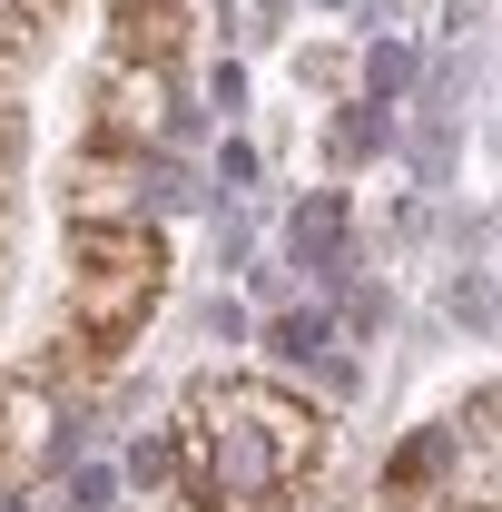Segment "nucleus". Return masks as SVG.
<instances>
[{"instance_id": "1", "label": "nucleus", "mask_w": 502, "mask_h": 512, "mask_svg": "<svg viewBox=\"0 0 502 512\" xmlns=\"http://www.w3.org/2000/svg\"><path fill=\"white\" fill-rule=\"evenodd\" d=\"M325 453V414L266 375H197L168 424V483L197 512H286Z\"/></svg>"}, {"instance_id": "2", "label": "nucleus", "mask_w": 502, "mask_h": 512, "mask_svg": "<svg viewBox=\"0 0 502 512\" xmlns=\"http://www.w3.org/2000/svg\"><path fill=\"white\" fill-rule=\"evenodd\" d=\"M158 296H168V247L148 217H79L69 227V325L99 365L138 345Z\"/></svg>"}, {"instance_id": "3", "label": "nucleus", "mask_w": 502, "mask_h": 512, "mask_svg": "<svg viewBox=\"0 0 502 512\" xmlns=\"http://www.w3.org/2000/svg\"><path fill=\"white\" fill-rule=\"evenodd\" d=\"M109 40L128 69H178L188 50V0H109Z\"/></svg>"}, {"instance_id": "4", "label": "nucleus", "mask_w": 502, "mask_h": 512, "mask_svg": "<svg viewBox=\"0 0 502 512\" xmlns=\"http://www.w3.org/2000/svg\"><path fill=\"white\" fill-rule=\"evenodd\" d=\"M286 256H296L306 276H325V286L355 266V217H345V197H335V188H315L306 207L286 217Z\"/></svg>"}, {"instance_id": "5", "label": "nucleus", "mask_w": 502, "mask_h": 512, "mask_svg": "<svg viewBox=\"0 0 502 512\" xmlns=\"http://www.w3.org/2000/svg\"><path fill=\"white\" fill-rule=\"evenodd\" d=\"M266 345H276L286 365H325V384H355V365H345V355H325V345H335V325L315 316V306H286V316L266 325Z\"/></svg>"}, {"instance_id": "6", "label": "nucleus", "mask_w": 502, "mask_h": 512, "mask_svg": "<svg viewBox=\"0 0 502 512\" xmlns=\"http://www.w3.org/2000/svg\"><path fill=\"white\" fill-rule=\"evenodd\" d=\"M40 50H50V30H40V20H20V10L0 0V119H20V89H30Z\"/></svg>"}, {"instance_id": "7", "label": "nucleus", "mask_w": 502, "mask_h": 512, "mask_svg": "<svg viewBox=\"0 0 502 512\" xmlns=\"http://www.w3.org/2000/svg\"><path fill=\"white\" fill-rule=\"evenodd\" d=\"M384 512H493V493H443V473H424V483H384Z\"/></svg>"}, {"instance_id": "8", "label": "nucleus", "mask_w": 502, "mask_h": 512, "mask_svg": "<svg viewBox=\"0 0 502 512\" xmlns=\"http://www.w3.org/2000/svg\"><path fill=\"white\" fill-rule=\"evenodd\" d=\"M365 79H375V109H394V99L414 89V50H404V40H384L375 60H365Z\"/></svg>"}, {"instance_id": "9", "label": "nucleus", "mask_w": 502, "mask_h": 512, "mask_svg": "<svg viewBox=\"0 0 502 512\" xmlns=\"http://www.w3.org/2000/svg\"><path fill=\"white\" fill-rule=\"evenodd\" d=\"M109 493H119L109 463H79V473H69V512H109Z\"/></svg>"}, {"instance_id": "10", "label": "nucleus", "mask_w": 502, "mask_h": 512, "mask_svg": "<svg viewBox=\"0 0 502 512\" xmlns=\"http://www.w3.org/2000/svg\"><path fill=\"white\" fill-rule=\"evenodd\" d=\"M375 138H384V119H375V109H355V119L335 128V158H365V148H375Z\"/></svg>"}, {"instance_id": "11", "label": "nucleus", "mask_w": 502, "mask_h": 512, "mask_svg": "<svg viewBox=\"0 0 502 512\" xmlns=\"http://www.w3.org/2000/svg\"><path fill=\"white\" fill-rule=\"evenodd\" d=\"M128 483H168V434H148V444L128 453Z\"/></svg>"}, {"instance_id": "12", "label": "nucleus", "mask_w": 502, "mask_h": 512, "mask_svg": "<svg viewBox=\"0 0 502 512\" xmlns=\"http://www.w3.org/2000/svg\"><path fill=\"white\" fill-rule=\"evenodd\" d=\"M345 325H355V335H375V325H384V296H375V286H355V296H345Z\"/></svg>"}, {"instance_id": "13", "label": "nucleus", "mask_w": 502, "mask_h": 512, "mask_svg": "<svg viewBox=\"0 0 502 512\" xmlns=\"http://www.w3.org/2000/svg\"><path fill=\"white\" fill-rule=\"evenodd\" d=\"M453 316H473V325H493V296H483V276H463V286H453Z\"/></svg>"}, {"instance_id": "14", "label": "nucleus", "mask_w": 502, "mask_h": 512, "mask_svg": "<svg viewBox=\"0 0 502 512\" xmlns=\"http://www.w3.org/2000/svg\"><path fill=\"white\" fill-rule=\"evenodd\" d=\"M217 178H227V188H247V178H256V148H247V138H227V158H217Z\"/></svg>"}, {"instance_id": "15", "label": "nucleus", "mask_w": 502, "mask_h": 512, "mask_svg": "<svg viewBox=\"0 0 502 512\" xmlns=\"http://www.w3.org/2000/svg\"><path fill=\"white\" fill-rule=\"evenodd\" d=\"M10 10H20V20H40V30H50V20H69V0H10Z\"/></svg>"}, {"instance_id": "16", "label": "nucleus", "mask_w": 502, "mask_h": 512, "mask_svg": "<svg viewBox=\"0 0 502 512\" xmlns=\"http://www.w3.org/2000/svg\"><path fill=\"white\" fill-rule=\"evenodd\" d=\"M0 217H10V188H0Z\"/></svg>"}]
</instances>
